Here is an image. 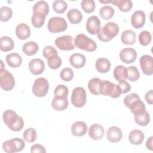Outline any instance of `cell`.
<instances>
[{
	"mask_svg": "<svg viewBox=\"0 0 153 153\" xmlns=\"http://www.w3.org/2000/svg\"><path fill=\"white\" fill-rule=\"evenodd\" d=\"M140 65L143 73L146 75H151L153 74L152 57L149 55H143L139 60Z\"/></svg>",
	"mask_w": 153,
	"mask_h": 153,
	"instance_id": "obj_12",
	"label": "cell"
},
{
	"mask_svg": "<svg viewBox=\"0 0 153 153\" xmlns=\"http://www.w3.org/2000/svg\"><path fill=\"white\" fill-rule=\"evenodd\" d=\"M87 124L81 121L74 123L71 126V133L74 136H82L85 135L87 131Z\"/></svg>",
	"mask_w": 153,
	"mask_h": 153,
	"instance_id": "obj_20",
	"label": "cell"
},
{
	"mask_svg": "<svg viewBox=\"0 0 153 153\" xmlns=\"http://www.w3.org/2000/svg\"><path fill=\"white\" fill-rule=\"evenodd\" d=\"M119 32V27L114 22H109L106 23L97 33L98 39L105 42H107L116 36Z\"/></svg>",
	"mask_w": 153,
	"mask_h": 153,
	"instance_id": "obj_3",
	"label": "cell"
},
{
	"mask_svg": "<svg viewBox=\"0 0 153 153\" xmlns=\"http://www.w3.org/2000/svg\"><path fill=\"white\" fill-rule=\"evenodd\" d=\"M74 44L78 48L88 52L94 51L97 48V44L95 41L82 33L75 36Z\"/></svg>",
	"mask_w": 153,
	"mask_h": 153,
	"instance_id": "obj_5",
	"label": "cell"
},
{
	"mask_svg": "<svg viewBox=\"0 0 153 153\" xmlns=\"http://www.w3.org/2000/svg\"><path fill=\"white\" fill-rule=\"evenodd\" d=\"M81 7L86 13H91L94 11L96 5L93 0H83L81 1Z\"/></svg>",
	"mask_w": 153,
	"mask_h": 153,
	"instance_id": "obj_43",
	"label": "cell"
},
{
	"mask_svg": "<svg viewBox=\"0 0 153 153\" xmlns=\"http://www.w3.org/2000/svg\"><path fill=\"white\" fill-rule=\"evenodd\" d=\"M118 85H119V87H120V88L121 90V93L122 94L127 93L131 90L130 84L128 82H127L126 80L118 81Z\"/></svg>",
	"mask_w": 153,
	"mask_h": 153,
	"instance_id": "obj_47",
	"label": "cell"
},
{
	"mask_svg": "<svg viewBox=\"0 0 153 153\" xmlns=\"http://www.w3.org/2000/svg\"><path fill=\"white\" fill-rule=\"evenodd\" d=\"M99 91L100 94L108 96L115 99L119 97L122 94L119 85L108 80H101L99 86Z\"/></svg>",
	"mask_w": 153,
	"mask_h": 153,
	"instance_id": "obj_4",
	"label": "cell"
},
{
	"mask_svg": "<svg viewBox=\"0 0 153 153\" xmlns=\"http://www.w3.org/2000/svg\"><path fill=\"white\" fill-rule=\"evenodd\" d=\"M25 147L24 140L16 137L5 141L2 144L3 150L7 153H13L22 151Z\"/></svg>",
	"mask_w": 153,
	"mask_h": 153,
	"instance_id": "obj_6",
	"label": "cell"
},
{
	"mask_svg": "<svg viewBox=\"0 0 153 153\" xmlns=\"http://www.w3.org/2000/svg\"><path fill=\"white\" fill-rule=\"evenodd\" d=\"M53 10L59 14L63 13L68 8L67 3L63 0H56L53 4Z\"/></svg>",
	"mask_w": 153,
	"mask_h": 153,
	"instance_id": "obj_39",
	"label": "cell"
},
{
	"mask_svg": "<svg viewBox=\"0 0 153 153\" xmlns=\"http://www.w3.org/2000/svg\"><path fill=\"white\" fill-rule=\"evenodd\" d=\"M14 47V42L13 39L7 36H2L0 39V49L1 51L7 52L13 49Z\"/></svg>",
	"mask_w": 153,
	"mask_h": 153,
	"instance_id": "obj_28",
	"label": "cell"
},
{
	"mask_svg": "<svg viewBox=\"0 0 153 153\" xmlns=\"http://www.w3.org/2000/svg\"><path fill=\"white\" fill-rule=\"evenodd\" d=\"M121 39L124 44L133 45L136 42V34L132 30H126L122 33L121 35Z\"/></svg>",
	"mask_w": 153,
	"mask_h": 153,
	"instance_id": "obj_24",
	"label": "cell"
},
{
	"mask_svg": "<svg viewBox=\"0 0 153 153\" xmlns=\"http://www.w3.org/2000/svg\"><path fill=\"white\" fill-rule=\"evenodd\" d=\"M111 3L124 13L129 11L133 7V3L130 0H114L111 1Z\"/></svg>",
	"mask_w": 153,
	"mask_h": 153,
	"instance_id": "obj_30",
	"label": "cell"
},
{
	"mask_svg": "<svg viewBox=\"0 0 153 153\" xmlns=\"http://www.w3.org/2000/svg\"><path fill=\"white\" fill-rule=\"evenodd\" d=\"M69 62L72 66L75 68L79 69L84 66L86 59L85 56L79 53H74L69 57Z\"/></svg>",
	"mask_w": 153,
	"mask_h": 153,
	"instance_id": "obj_22",
	"label": "cell"
},
{
	"mask_svg": "<svg viewBox=\"0 0 153 153\" xmlns=\"http://www.w3.org/2000/svg\"><path fill=\"white\" fill-rule=\"evenodd\" d=\"M49 84L48 81L44 78H36L32 86V93L38 97H44L48 93Z\"/></svg>",
	"mask_w": 153,
	"mask_h": 153,
	"instance_id": "obj_8",
	"label": "cell"
},
{
	"mask_svg": "<svg viewBox=\"0 0 153 153\" xmlns=\"http://www.w3.org/2000/svg\"><path fill=\"white\" fill-rule=\"evenodd\" d=\"M2 119L5 124L12 131H19L24 126L23 118L13 110L8 109L5 111L2 115Z\"/></svg>",
	"mask_w": 153,
	"mask_h": 153,
	"instance_id": "obj_1",
	"label": "cell"
},
{
	"mask_svg": "<svg viewBox=\"0 0 153 153\" xmlns=\"http://www.w3.org/2000/svg\"><path fill=\"white\" fill-rule=\"evenodd\" d=\"M108 140L112 143L120 142L123 137V133L121 129L116 126H112L109 128L106 132Z\"/></svg>",
	"mask_w": 153,
	"mask_h": 153,
	"instance_id": "obj_17",
	"label": "cell"
},
{
	"mask_svg": "<svg viewBox=\"0 0 153 153\" xmlns=\"http://www.w3.org/2000/svg\"><path fill=\"white\" fill-rule=\"evenodd\" d=\"M114 10L109 5L102 7L99 10V14L104 20H109L111 19L114 14Z\"/></svg>",
	"mask_w": 153,
	"mask_h": 153,
	"instance_id": "obj_36",
	"label": "cell"
},
{
	"mask_svg": "<svg viewBox=\"0 0 153 153\" xmlns=\"http://www.w3.org/2000/svg\"><path fill=\"white\" fill-rule=\"evenodd\" d=\"M124 103L134 115H139L146 111L144 103L138 94L134 93L127 95L124 99Z\"/></svg>",
	"mask_w": 153,
	"mask_h": 153,
	"instance_id": "obj_2",
	"label": "cell"
},
{
	"mask_svg": "<svg viewBox=\"0 0 153 153\" xmlns=\"http://www.w3.org/2000/svg\"><path fill=\"white\" fill-rule=\"evenodd\" d=\"M23 137L25 141L29 143H32L36 139L37 133L33 128H27L25 130L23 134Z\"/></svg>",
	"mask_w": 153,
	"mask_h": 153,
	"instance_id": "obj_35",
	"label": "cell"
},
{
	"mask_svg": "<svg viewBox=\"0 0 153 153\" xmlns=\"http://www.w3.org/2000/svg\"><path fill=\"white\" fill-rule=\"evenodd\" d=\"M67 17L72 24H78L81 22L82 14L78 9L72 8L68 12Z\"/></svg>",
	"mask_w": 153,
	"mask_h": 153,
	"instance_id": "obj_27",
	"label": "cell"
},
{
	"mask_svg": "<svg viewBox=\"0 0 153 153\" xmlns=\"http://www.w3.org/2000/svg\"><path fill=\"white\" fill-rule=\"evenodd\" d=\"M144 134L139 130H132L128 135L129 142L133 145H140L144 140Z\"/></svg>",
	"mask_w": 153,
	"mask_h": 153,
	"instance_id": "obj_25",
	"label": "cell"
},
{
	"mask_svg": "<svg viewBox=\"0 0 153 153\" xmlns=\"http://www.w3.org/2000/svg\"><path fill=\"white\" fill-rule=\"evenodd\" d=\"M60 78L64 81H70L74 77V72L72 69L69 68H65L63 69L60 74Z\"/></svg>",
	"mask_w": 153,
	"mask_h": 153,
	"instance_id": "obj_44",
	"label": "cell"
},
{
	"mask_svg": "<svg viewBox=\"0 0 153 153\" xmlns=\"http://www.w3.org/2000/svg\"><path fill=\"white\" fill-rule=\"evenodd\" d=\"M145 23V14L143 11L137 10L134 12L131 17V23L136 29L142 27Z\"/></svg>",
	"mask_w": 153,
	"mask_h": 153,
	"instance_id": "obj_15",
	"label": "cell"
},
{
	"mask_svg": "<svg viewBox=\"0 0 153 153\" xmlns=\"http://www.w3.org/2000/svg\"><path fill=\"white\" fill-rule=\"evenodd\" d=\"M46 16V15L41 13L33 12V15L31 18L32 25L36 28L41 27L45 22Z\"/></svg>",
	"mask_w": 153,
	"mask_h": 153,
	"instance_id": "obj_31",
	"label": "cell"
},
{
	"mask_svg": "<svg viewBox=\"0 0 153 153\" xmlns=\"http://www.w3.org/2000/svg\"><path fill=\"white\" fill-rule=\"evenodd\" d=\"M152 136H151L150 137H149L148 139V140H146V147L147 148V149H149L150 151H152L153 150V148H152Z\"/></svg>",
	"mask_w": 153,
	"mask_h": 153,
	"instance_id": "obj_50",
	"label": "cell"
},
{
	"mask_svg": "<svg viewBox=\"0 0 153 153\" xmlns=\"http://www.w3.org/2000/svg\"><path fill=\"white\" fill-rule=\"evenodd\" d=\"M152 40V36L149 32L147 30L142 31L139 35V43L143 46L148 45Z\"/></svg>",
	"mask_w": 153,
	"mask_h": 153,
	"instance_id": "obj_42",
	"label": "cell"
},
{
	"mask_svg": "<svg viewBox=\"0 0 153 153\" xmlns=\"http://www.w3.org/2000/svg\"><path fill=\"white\" fill-rule=\"evenodd\" d=\"M30 152L32 153H45V148L40 144H35L30 148Z\"/></svg>",
	"mask_w": 153,
	"mask_h": 153,
	"instance_id": "obj_48",
	"label": "cell"
},
{
	"mask_svg": "<svg viewBox=\"0 0 153 153\" xmlns=\"http://www.w3.org/2000/svg\"><path fill=\"white\" fill-rule=\"evenodd\" d=\"M68 104L67 97L64 96H54L51 102L52 108L57 111H64L68 108Z\"/></svg>",
	"mask_w": 153,
	"mask_h": 153,
	"instance_id": "obj_19",
	"label": "cell"
},
{
	"mask_svg": "<svg viewBox=\"0 0 153 153\" xmlns=\"http://www.w3.org/2000/svg\"><path fill=\"white\" fill-rule=\"evenodd\" d=\"M152 90H150L148 92L146 93L145 99L148 103L152 105L153 103V93Z\"/></svg>",
	"mask_w": 153,
	"mask_h": 153,
	"instance_id": "obj_49",
	"label": "cell"
},
{
	"mask_svg": "<svg viewBox=\"0 0 153 153\" xmlns=\"http://www.w3.org/2000/svg\"><path fill=\"white\" fill-rule=\"evenodd\" d=\"M1 87L5 91H10L15 86V79L13 75L4 68L0 70Z\"/></svg>",
	"mask_w": 153,
	"mask_h": 153,
	"instance_id": "obj_10",
	"label": "cell"
},
{
	"mask_svg": "<svg viewBox=\"0 0 153 153\" xmlns=\"http://www.w3.org/2000/svg\"><path fill=\"white\" fill-rule=\"evenodd\" d=\"M13 16V10L8 7H2L0 8V20L2 22H8Z\"/></svg>",
	"mask_w": 153,
	"mask_h": 153,
	"instance_id": "obj_41",
	"label": "cell"
},
{
	"mask_svg": "<svg viewBox=\"0 0 153 153\" xmlns=\"http://www.w3.org/2000/svg\"><path fill=\"white\" fill-rule=\"evenodd\" d=\"M86 91L83 87H75L72 93L71 102L76 108H82L86 103Z\"/></svg>",
	"mask_w": 153,
	"mask_h": 153,
	"instance_id": "obj_9",
	"label": "cell"
},
{
	"mask_svg": "<svg viewBox=\"0 0 153 153\" xmlns=\"http://www.w3.org/2000/svg\"><path fill=\"white\" fill-rule=\"evenodd\" d=\"M101 22L96 16H92L88 17L86 23V29L91 35L97 34L100 29Z\"/></svg>",
	"mask_w": 153,
	"mask_h": 153,
	"instance_id": "obj_13",
	"label": "cell"
},
{
	"mask_svg": "<svg viewBox=\"0 0 153 153\" xmlns=\"http://www.w3.org/2000/svg\"><path fill=\"white\" fill-rule=\"evenodd\" d=\"M47 65L48 67L51 69H57L60 68L62 64V60L60 56L57 55H53L47 59Z\"/></svg>",
	"mask_w": 153,
	"mask_h": 153,
	"instance_id": "obj_37",
	"label": "cell"
},
{
	"mask_svg": "<svg viewBox=\"0 0 153 153\" xmlns=\"http://www.w3.org/2000/svg\"><path fill=\"white\" fill-rule=\"evenodd\" d=\"M30 72L33 75H40L45 69L44 62L40 59L36 58L32 59L29 63Z\"/></svg>",
	"mask_w": 153,
	"mask_h": 153,
	"instance_id": "obj_16",
	"label": "cell"
},
{
	"mask_svg": "<svg viewBox=\"0 0 153 153\" xmlns=\"http://www.w3.org/2000/svg\"><path fill=\"white\" fill-rule=\"evenodd\" d=\"M42 54H43V56L46 59H47L50 57H51L53 55H57L58 54H57V50L55 49L54 47H53L51 45H48V46H46L44 47L43 51H42Z\"/></svg>",
	"mask_w": 153,
	"mask_h": 153,
	"instance_id": "obj_46",
	"label": "cell"
},
{
	"mask_svg": "<svg viewBox=\"0 0 153 153\" xmlns=\"http://www.w3.org/2000/svg\"><path fill=\"white\" fill-rule=\"evenodd\" d=\"M39 49L38 45L36 42L33 41H29L26 42L22 47L23 52L27 56H33L35 54Z\"/></svg>",
	"mask_w": 153,
	"mask_h": 153,
	"instance_id": "obj_29",
	"label": "cell"
},
{
	"mask_svg": "<svg viewBox=\"0 0 153 153\" xmlns=\"http://www.w3.org/2000/svg\"><path fill=\"white\" fill-rule=\"evenodd\" d=\"M100 81V79L98 78H93L88 81V88L91 93L94 95L100 94L99 91V86Z\"/></svg>",
	"mask_w": 153,
	"mask_h": 153,
	"instance_id": "obj_38",
	"label": "cell"
},
{
	"mask_svg": "<svg viewBox=\"0 0 153 153\" xmlns=\"http://www.w3.org/2000/svg\"><path fill=\"white\" fill-rule=\"evenodd\" d=\"M56 46L60 50L69 51L75 48L74 38L71 35H64L59 36L55 39Z\"/></svg>",
	"mask_w": 153,
	"mask_h": 153,
	"instance_id": "obj_11",
	"label": "cell"
},
{
	"mask_svg": "<svg viewBox=\"0 0 153 153\" xmlns=\"http://www.w3.org/2000/svg\"><path fill=\"white\" fill-rule=\"evenodd\" d=\"M68 23L65 19L60 17H51L47 24L48 30L51 33H59L66 30Z\"/></svg>",
	"mask_w": 153,
	"mask_h": 153,
	"instance_id": "obj_7",
	"label": "cell"
},
{
	"mask_svg": "<svg viewBox=\"0 0 153 153\" xmlns=\"http://www.w3.org/2000/svg\"><path fill=\"white\" fill-rule=\"evenodd\" d=\"M111 63L108 59L106 58L98 59L95 64L96 69L97 71L102 74L108 72L111 68Z\"/></svg>",
	"mask_w": 153,
	"mask_h": 153,
	"instance_id": "obj_26",
	"label": "cell"
},
{
	"mask_svg": "<svg viewBox=\"0 0 153 153\" xmlns=\"http://www.w3.org/2000/svg\"><path fill=\"white\" fill-rule=\"evenodd\" d=\"M137 57L136 51L133 48H124L120 53L121 60L125 63H133Z\"/></svg>",
	"mask_w": 153,
	"mask_h": 153,
	"instance_id": "obj_14",
	"label": "cell"
},
{
	"mask_svg": "<svg viewBox=\"0 0 153 153\" xmlns=\"http://www.w3.org/2000/svg\"><path fill=\"white\" fill-rule=\"evenodd\" d=\"M6 62L10 67L17 68L19 67L22 63V58L17 53H10L7 55L5 57Z\"/></svg>",
	"mask_w": 153,
	"mask_h": 153,
	"instance_id": "obj_23",
	"label": "cell"
},
{
	"mask_svg": "<svg viewBox=\"0 0 153 153\" xmlns=\"http://www.w3.org/2000/svg\"><path fill=\"white\" fill-rule=\"evenodd\" d=\"M114 77L117 81L126 80L127 79V68L123 65L117 66L113 72Z\"/></svg>",
	"mask_w": 153,
	"mask_h": 153,
	"instance_id": "obj_32",
	"label": "cell"
},
{
	"mask_svg": "<svg viewBox=\"0 0 153 153\" xmlns=\"http://www.w3.org/2000/svg\"><path fill=\"white\" fill-rule=\"evenodd\" d=\"M127 79L131 82L137 81L140 77V74L137 68L134 66H130L127 68Z\"/></svg>",
	"mask_w": 153,
	"mask_h": 153,
	"instance_id": "obj_40",
	"label": "cell"
},
{
	"mask_svg": "<svg viewBox=\"0 0 153 153\" xmlns=\"http://www.w3.org/2000/svg\"><path fill=\"white\" fill-rule=\"evenodd\" d=\"M134 120L136 124L140 126H147L150 121V116L147 111H145L139 115H134Z\"/></svg>",
	"mask_w": 153,
	"mask_h": 153,
	"instance_id": "obj_34",
	"label": "cell"
},
{
	"mask_svg": "<svg viewBox=\"0 0 153 153\" xmlns=\"http://www.w3.org/2000/svg\"><path fill=\"white\" fill-rule=\"evenodd\" d=\"M16 35L19 39H26L30 35V27L25 23H20L16 28Z\"/></svg>",
	"mask_w": 153,
	"mask_h": 153,
	"instance_id": "obj_21",
	"label": "cell"
},
{
	"mask_svg": "<svg viewBox=\"0 0 153 153\" xmlns=\"http://www.w3.org/2000/svg\"><path fill=\"white\" fill-rule=\"evenodd\" d=\"M69 93V90L68 87L63 84L57 85L54 91V96H64L67 97Z\"/></svg>",
	"mask_w": 153,
	"mask_h": 153,
	"instance_id": "obj_45",
	"label": "cell"
},
{
	"mask_svg": "<svg viewBox=\"0 0 153 153\" xmlns=\"http://www.w3.org/2000/svg\"><path fill=\"white\" fill-rule=\"evenodd\" d=\"M33 12H38L42 13L46 16L49 13V6L46 1H38L33 7Z\"/></svg>",
	"mask_w": 153,
	"mask_h": 153,
	"instance_id": "obj_33",
	"label": "cell"
},
{
	"mask_svg": "<svg viewBox=\"0 0 153 153\" xmlns=\"http://www.w3.org/2000/svg\"><path fill=\"white\" fill-rule=\"evenodd\" d=\"M104 135V128L99 124H92L88 130V136L93 140H97L101 139Z\"/></svg>",
	"mask_w": 153,
	"mask_h": 153,
	"instance_id": "obj_18",
	"label": "cell"
}]
</instances>
